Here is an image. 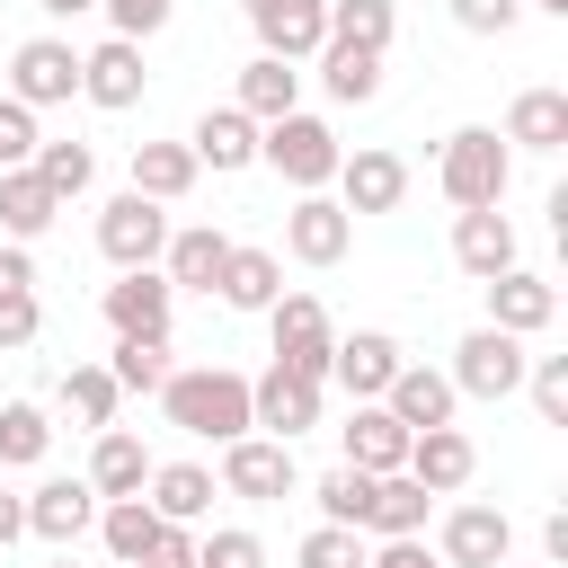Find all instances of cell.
I'll return each instance as SVG.
<instances>
[{
  "label": "cell",
  "instance_id": "cell-1",
  "mask_svg": "<svg viewBox=\"0 0 568 568\" xmlns=\"http://www.w3.org/2000/svg\"><path fill=\"white\" fill-rule=\"evenodd\" d=\"M160 417H169L178 435L231 444V435H248V373H222V364L169 373V382H160Z\"/></svg>",
  "mask_w": 568,
  "mask_h": 568
},
{
  "label": "cell",
  "instance_id": "cell-2",
  "mask_svg": "<svg viewBox=\"0 0 568 568\" xmlns=\"http://www.w3.org/2000/svg\"><path fill=\"white\" fill-rule=\"evenodd\" d=\"M506 178H515V151H506V133L497 124H462L453 142H444V160H435V186L470 213V204H506Z\"/></svg>",
  "mask_w": 568,
  "mask_h": 568
},
{
  "label": "cell",
  "instance_id": "cell-3",
  "mask_svg": "<svg viewBox=\"0 0 568 568\" xmlns=\"http://www.w3.org/2000/svg\"><path fill=\"white\" fill-rule=\"evenodd\" d=\"M257 160H266L275 178H293L302 195H320V186L337 178V160H346V142H337V133H328L320 115H302V106H293V115H275V124H257Z\"/></svg>",
  "mask_w": 568,
  "mask_h": 568
},
{
  "label": "cell",
  "instance_id": "cell-4",
  "mask_svg": "<svg viewBox=\"0 0 568 568\" xmlns=\"http://www.w3.org/2000/svg\"><path fill=\"white\" fill-rule=\"evenodd\" d=\"M266 328H275V364L328 390V346H337V328H328L320 293H275V302H266Z\"/></svg>",
  "mask_w": 568,
  "mask_h": 568
},
{
  "label": "cell",
  "instance_id": "cell-5",
  "mask_svg": "<svg viewBox=\"0 0 568 568\" xmlns=\"http://www.w3.org/2000/svg\"><path fill=\"white\" fill-rule=\"evenodd\" d=\"M98 311H106L115 337H169V320H178V284H169L160 266H115V284L98 293Z\"/></svg>",
  "mask_w": 568,
  "mask_h": 568
},
{
  "label": "cell",
  "instance_id": "cell-6",
  "mask_svg": "<svg viewBox=\"0 0 568 568\" xmlns=\"http://www.w3.org/2000/svg\"><path fill=\"white\" fill-rule=\"evenodd\" d=\"M524 364H532L524 337H506V328L479 320V328L453 346V390H462V399H506V390H524Z\"/></svg>",
  "mask_w": 568,
  "mask_h": 568
},
{
  "label": "cell",
  "instance_id": "cell-7",
  "mask_svg": "<svg viewBox=\"0 0 568 568\" xmlns=\"http://www.w3.org/2000/svg\"><path fill=\"white\" fill-rule=\"evenodd\" d=\"M9 98H18V106H71V98H80V53H71V36H27V44L9 53Z\"/></svg>",
  "mask_w": 568,
  "mask_h": 568
},
{
  "label": "cell",
  "instance_id": "cell-8",
  "mask_svg": "<svg viewBox=\"0 0 568 568\" xmlns=\"http://www.w3.org/2000/svg\"><path fill=\"white\" fill-rule=\"evenodd\" d=\"M160 248H169V213L151 204V195H115V204H98V257L106 266H160Z\"/></svg>",
  "mask_w": 568,
  "mask_h": 568
},
{
  "label": "cell",
  "instance_id": "cell-9",
  "mask_svg": "<svg viewBox=\"0 0 568 568\" xmlns=\"http://www.w3.org/2000/svg\"><path fill=\"white\" fill-rule=\"evenodd\" d=\"M222 488L231 497H248V506H275V497H293V444H275V435H231L222 444Z\"/></svg>",
  "mask_w": 568,
  "mask_h": 568
},
{
  "label": "cell",
  "instance_id": "cell-10",
  "mask_svg": "<svg viewBox=\"0 0 568 568\" xmlns=\"http://www.w3.org/2000/svg\"><path fill=\"white\" fill-rule=\"evenodd\" d=\"M337 204L346 213H399V195H408V160L399 151H382V142H364V151H346L337 160Z\"/></svg>",
  "mask_w": 568,
  "mask_h": 568
},
{
  "label": "cell",
  "instance_id": "cell-11",
  "mask_svg": "<svg viewBox=\"0 0 568 568\" xmlns=\"http://www.w3.org/2000/svg\"><path fill=\"white\" fill-rule=\"evenodd\" d=\"M248 426H257V435H275V444H293L302 426H320V382H302V373L266 364V373L248 382Z\"/></svg>",
  "mask_w": 568,
  "mask_h": 568
},
{
  "label": "cell",
  "instance_id": "cell-12",
  "mask_svg": "<svg viewBox=\"0 0 568 568\" xmlns=\"http://www.w3.org/2000/svg\"><path fill=\"white\" fill-rule=\"evenodd\" d=\"M284 248H293L302 266H337V257L355 248V213H346L337 195H293V213H284Z\"/></svg>",
  "mask_w": 568,
  "mask_h": 568
},
{
  "label": "cell",
  "instance_id": "cell-13",
  "mask_svg": "<svg viewBox=\"0 0 568 568\" xmlns=\"http://www.w3.org/2000/svg\"><path fill=\"white\" fill-rule=\"evenodd\" d=\"M399 364H408V355H399V337H390V328H355V337H337V346H328V382H337L346 399H382Z\"/></svg>",
  "mask_w": 568,
  "mask_h": 568
},
{
  "label": "cell",
  "instance_id": "cell-14",
  "mask_svg": "<svg viewBox=\"0 0 568 568\" xmlns=\"http://www.w3.org/2000/svg\"><path fill=\"white\" fill-rule=\"evenodd\" d=\"M248 27H257V53H275V62H311V53L328 44V0H257Z\"/></svg>",
  "mask_w": 568,
  "mask_h": 568
},
{
  "label": "cell",
  "instance_id": "cell-15",
  "mask_svg": "<svg viewBox=\"0 0 568 568\" xmlns=\"http://www.w3.org/2000/svg\"><path fill=\"white\" fill-rule=\"evenodd\" d=\"M80 98H89V106H106V115L142 106V44H133V36L89 44V53H80Z\"/></svg>",
  "mask_w": 568,
  "mask_h": 568
},
{
  "label": "cell",
  "instance_id": "cell-16",
  "mask_svg": "<svg viewBox=\"0 0 568 568\" xmlns=\"http://www.w3.org/2000/svg\"><path fill=\"white\" fill-rule=\"evenodd\" d=\"M479 293H488V328H506V337H541V328H550V311H559L550 275H532V266H506V275H488Z\"/></svg>",
  "mask_w": 568,
  "mask_h": 568
},
{
  "label": "cell",
  "instance_id": "cell-17",
  "mask_svg": "<svg viewBox=\"0 0 568 568\" xmlns=\"http://www.w3.org/2000/svg\"><path fill=\"white\" fill-rule=\"evenodd\" d=\"M426 497H453V488H470V470H479V444L462 435V426H426V435H408V462H399Z\"/></svg>",
  "mask_w": 568,
  "mask_h": 568
},
{
  "label": "cell",
  "instance_id": "cell-18",
  "mask_svg": "<svg viewBox=\"0 0 568 568\" xmlns=\"http://www.w3.org/2000/svg\"><path fill=\"white\" fill-rule=\"evenodd\" d=\"M506 550H515V524L497 506H453L444 515V541H435L444 568H506Z\"/></svg>",
  "mask_w": 568,
  "mask_h": 568
},
{
  "label": "cell",
  "instance_id": "cell-19",
  "mask_svg": "<svg viewBox=\"0 0 568 568\" xmlns=\"http://www.w3.org/2000/svg\"><path fill=\"white\" fill-rule=\"evenodd\" d=\"M453 266H462L470 284L506 275V266H515V222H506L497 204H470V213H453Z\"/></svg>",
  "mask_w": 568,
  "mask_h": 568
},
{
  "label": "cell",
  "instance_id": "cell-20",
  "mask_svg": "<svg viewBox=\"0 0 568 568\" xmlns=\"http://www.w3.org/2000/svg\"><path fill=\"white\" fill-rule=\"evenodd\" d=\"M89 524H98V488H89V479H44V488H27V532H36V541L71 550Z\"/></svg>",
  "mask_w": 568,
  "mask_h": 568
},
{
  "label": "cell",
  "instance_id": "cell-21",
  "mask_svg": "<svg viewBox=\"0 0 568 568\" xmlns=\"http://www.w3.org/2000/svg\"><path fill=\"white\" fill-rule=\"evenodd\" d=\"M453 373H435V364H399L390 373V390H382V408L408 426V435H426V426H453Z\"/></svg>",
  "mask_w": 568,
  "mask_h": 568
},
{
  "label": "cell",
  "instance_id": "cell-22",
  "mask_svg": "<svg viewBox=\"0 0 568 568\" xmlns=\"http://www.w3.org/2000/svg\"><path fill=\"white\" fill-rule=\"evenodd\" d=\"M337 444H346V462H355V470H373V479L408 462V426H399L382 399H355V417L337 426Z\"/></svg>",
  "mask_w": 568,
  "mask_h": 568
},
{
  "label": "cell",
  "instance_id": "cell-23",
  "mask_svg": "<svg viewBox=\"0 0 568 568\" xmlns=\"http://www.w3.org/2000/svg\"><path fill=\"white\" fill-rule=\"evenodd\" d=\"M186 151H195V169H248L257 160V115H240V106H204L195 115V133H186Z\"/></svg>",
  "mask_w": 568,
  "mask_h": 568
},
{
  "label": "cell",
  "instance_id": "cell-24",
  "mask_svg": "<svg viewBox=\"0 0 568 568\" xmlns=\"http://www.w3.org/2000/svg\"><path fill=\"white\" fill-rule=\"evenodd\" d=\"M142 479H151L142 435H133V426H98V444H89V488H98V497H142Z\"/></svg>",
  "mask_w": 568,
  "mask_h": 568
},
{
  "label": "cell",
  "instance_id": "cell-25",
  "mask_svg": "<svg viewBox=\"0 0 568 568\" xmlns=\"http://www.w3.org/2000/svg\"><path fill=\"white\" fill-rule=\"evenodd\" d=\"M231 106H240V115H257V124H275V115H293V106H302V62H275V53H257V62L240 71V89H231Z\"/></svg>",
  "mask_w": 568,
  "mask_h": 568
},
{
  "label": "cell",
  "instance_id": "cell-26",
  "mask_svg": "<svg viewBox=\"0 0 568 568\" xmlns=\"http://www.w3.org/2000/svg\"><path fill=\"white\" fill-rule=\"evenodd\" d=\"M222 257H231V231H213V222H186V231H169V248H160V275H169V284H195V293H213Z\"/></svg>",
  "mask_w": 568,
  "mask_h": 568
},
{
  "label": "cell",
  "instance_id": "cell-27",
  "mask_svg": "<svg viewBox=\"0 0 568 568\" xmlns=\"http://www.w3.org/2000/svg\"><path fill=\"white\" fill-rule=\"evenodd\" d=\"M213 293H222L231 311H266V302L284 293V257H275V248H240V240H231V257H222Z\"/></svg>",
  "mask_w": 568,
  "mask_h": 568
},
{
  "label": "cell",
  "instance_id": "cell-28",
  "mask_svg": "<svg viewBox=\"0 0 568 568\" xmlns=\"http://www.w3.org/2000/svg\"><path fill=\"white\" fill-rule=\"evenodd\" d=\"M151 515L160 524H195V515H213V470L204 462H151Z\"/></svg>",
  "mask_w": 568,
  "mask_h": 568
},
{
  "label": "cell",
  "instance_id": "cell-29",
  "mask_svg": "<svg viewBox=\"0 0 568 568\" xmlns=\"http://www.w3.org/2000/svg\"><path fill=\"white\" fill-rule=\"evenodd\" d=\"M53 213H62V195H53L27 160H18V169H0V231H9V240H44V231H53Z\"/></svg>",
  "mask_w": 568,
  "mask_h": 568
},
{
  "label": "cell",
  "instance_id": "cell-30",
  "mask_svg": "<svg viewBox=\"0 0 568 568\" xmlns=\"http://www.w3.org/2000/svg\"><path fill=\"white\" fill-rule=\"evenodd\" d=\"M568 142V89H524L506 106V151H559Z\"/></svg>",
  "mask_w": 568,
  "mask_h": 568
},
{
  "label": "cell",
  "instance_id": "cell-31",
  "mask_svg": "<svg viewBox=\"0 0 568 568\" xmlns=\"http://www.w3.org/2000/svg\"><path fill=\"white\" fill-rule=\"evenodd\" d=\"M426 488L408 479V470H382L373 479V497H364V532H382V541H399V532H426Z\"/></svg>",
  "mask_w": 568,
  "mask_h": 568
},
{
  "label": "cell",
  "instance_id": "cell-32",
  "mask_svg": "<svg viewBox=\"0 0 568 568\" xmlns=\"http://www.w3.org/2000/svg\"><path fill=\"white\" fill-rule=\"evenodd\" d=\"M311 62H320V80H328V98H337V106H373V98H382V53H364V44H337V36H328Z\"/></svg>",
  "mask_w": 568,
  "mask_h": 568
},
{
  "label": "cell",
  "instance_id": "cell-33",
  "mask_svg": "<svg viewBox=\"0 0 568 568\" xmlns=\"http://www.w3.org/2000/svg\"><path fill=\"white\" fill-rule=\"evenodd\" d=\"M186 186H195V151H186V142H133V195L178 204Z\"/></svg>",
  "mask_w": 568,
  "mask_h": 568
},
{
  "label": "cell",
  "instance_id": "cell-34",
  "mask_svg": "<svg viewBox=\"0 0 568 568\" xmlns=\"http://www.w3.org/2000/svg\"><path fill=\"white\" fill-rule=\"evenodd\" d=\"M98 541H106V559H142V550L160 541L151 497H98Z\"/></svg>",
  "mask_w": 568,
  "mask_h": 568
},
{
  "label": "cell",
  "instance_id": "cell-35",
  "mask_svg": "<svg viewBox=\"0 0 568 568\" xmlns=\"http://www.w3.org/2000/svg\"><path fill=\"white\" fill-rule=\"evenodd\" d=\"M106 373H115V390H142V399H160V382H169L178 364H169V337H115Z\"/></svg>",
  "mask_w": 568,
  "mask_h": 568
},
{
  "label": "cell",
  "instance_id": "cell-36",
  "mask_svg": "<svg viewBox=\"0 0 568 568\" xmlns=\"http://www.w3.org/2000/svg\"><path fill=\"white\" fill-rule=\"evenodd\" d=\"M328 36H337V44H364V53H390L399 9H390V0H328Z\"/></svg>",
  "mask_w": 568,
  "mask_h": 568
},
{
  "label": "cell",
  "instance_id": "cell-37",
  "mask_svg": "<svg viewBox=\"0 0 568 568\" xmlns=\"http://www.w3.org/2000/svg\"><path fill=\"white\" fill-rule=\"evenodd\" d=\"M27 169H36V178H44L62 204H71V195H89V178H98V151H89V142H36V151H27Z\"/></svg>",
  "mask_w": 568,
  "mask_h": 568
},
{
  "label": "cell",
  "instance_id": "cell-38",
  "mask_svg": "<svg viewBox=\"0 0 568 568\" xmlns=\"http://www.w3.org/2000/svg\"><path fill=\"white\" fill-rule=\"evenodd\" d=\"M115 399H124V390H115L106 364H71V373H62V408H71L80 426H115Z\"/></svg>",
  "mask_w": 568,
  "mask_h": 568
},
{
  "label": "cell",
  "instance_id": "cell-39",
  "mask_svg": "<svg viewBox=\"0 0 568 568\" xmlns=\"http://www.w3.org/2000/svg\"><path fill=\"white\" fill-rule=\"evenodd\" d=\"M44 444H53L44 408H36V399H9V408H0V470H27V462H44Z\"/></svg>",
  "mask_w": 568,
  "mask_h": 568
},
{
  "label": "cell",
  "instance_id": "cell-40",
  "mask_svg": "<svg viewBox=\"0 0 568 568\" xmlns=\"http://www.w3.org/2000/svg\"><path fill=\"white\" fill-rule=\"evenodd\" d=\"M311 497H320V524H355V532H364V497H373V470L337 462V470H328Z\"/></svg>",
  "mask_w": 568,
  "mask_h": 568
},
{
  "label": "cell",
  "instance_id": "cell-41",
  "mask_svg": "<svg viewBox=\"0 0 568 568\" xmlns=\"http://www.w3.org/2000/svg\"><path fill=\"white\" fill-rule=\"evenodd\" d=\"M364 532L355 524H320V532H302V550H293V568H364Z\"/></svg>",
  "mask_w": 568,
  "mask_h": 568
},
{
  "label": "cell",
  "instance_id": "cell-42",
  "mask_svg": "<svg viewBox=\"0 0 568 568\" xmlns=\"http://www.w3.org/2000/svg\"><path fill=\"white\" fill-rule=\"evenodd\" d=\"M524 390H532L541 426H568V355H532L524 364Z\"/></svg>",
  "mask_w": 568,
  "mask_h": 568
},
{
  "label": "cell",
  "instance_id": "cell-43",
  "mask_svg": "<svg viewBox=\"0 0 568 568\" xmlns=\"http://www.w3.org/2000/svg\"><path fill=\"white\" fill-rule=\"evenodd\" d=\"M195 568H266V541H257L248 524H231V532L195 541Z\"/></svg>",
  "mask_w": 568,
  "mask_h": 568
},
{
  "label": "cell",
  "instance_id": "cell-44",
  "mask_svg": "<svg viewBox=\"0 0 568 568\" xmlns=\"http://www.w3.org/2000/svg\"><path fill=\"white\" fill-rule=\"evenodd\" d=\"M515 18H524V0H453L462 36H515Z\"/></svg>",
  "mask_w": 568,
  "mask_h": 568
},
{
  "label": "cell",
  "instance_id": "cell-45",
  "mask_svg": "<svg viewBox=\"0 0 568 568\" xmlns=\"http://www.w3.org/2000/svg\"><path fill=\"white\" fill-rule=\"evenodd\" d=\"M98 9H106V27H115V36H133V44H142V36H160V27H169V9H178V0H98Z\"/></svg>",
  "mask_w": 568,
  "mask_h": 568
},
{
  "label": "cell",
  "instance_id": "cell-46",
  "mask_svg": "<svg viewBox=\"0 0 568 568\" xmlns=\"http://www.w3.org/2000/svg\"><path fill=\"white\" fill-rule=\"evenodd\" d=\"M36 328H44L36 293H0V355H9V346H36Z\"/></svg>",
  "mask_w": 568,
  "mask_h": 568
},
{
  "label": "cell",
  "instance_id": "cell-47",
  "mask_svg": "<svg viewBox=\"0 0 568 568\" xmlns=\"http://www.w3.org/2000/svg\"><path fill=\"white\" fill-rule=\"evenodd\" d=\"M142 568H195V532L186 524H160V541L142 550Z\"/></svg>",
  "mask_w": 568,
  "mask_h": 568
},
{
  "label": "cell",
  "instance_id": "cell-48",
  "mask_svg": "<svg viewBox=\"0 0 568 568\" xmlns=\"http://www.w3.org/2000/svg\"><path fill=\"white\" fill-rule=\"evenodd\" d=\"M364 568H444L417 532H399V541H382V550H364Z\"/></svg>",
  "mask_w": 568,
  "mask_h": 568
},
{
  "label": "cell",
  "instance_id": "cell-49",
  "mask_svg": "<svg viewBox=\"0 0 568 568\" xmlns=\"http://www.w3.org/2000/svg\"><path fill=\"white\" fill-rule=\"evenodd\" d=\"M0 293H36V257H27V240L0 248Z\"/></svg>",
  "mask_w": 568,
  "mask_h": 568
},
{
  "label": "cell",
  "instance_id": "cell-50",
  "mask_svg": "<svg viewBox=\"0 0 568 568\" xmlns=\"http://www.w3.org/2000/svg\"><path fill=\"white\" fill-rule=\"evenodd\" d=\"M18 532H27V497H9V488H0V550H9Z\"/></svg>",
  "mask_w": 568,
  "mask_h": 568
},
{
  "label": "cell",
  "instance_id": "cell-51",
  "mask_svg": "<svg viewBox=\"0 0 568 568\" xmlns=\"http://www.w3.org/2000/svg\"><path fill=\"white\" fill-rule=\"evenodd\" d=\"M44 18H80V9H98V0H36Z\"/></svg>",
  "mask_w": 568,
  "mask_h": 568
},
{
  "label": "cell",
  "instance_id": "cell-52",
  "mask_svg": "<svg viewBox=\"0 0 568 568\" xmlns=\"http://www.w3.org/2000/svg\"><path fill=\"white\" fill-rule=\"evenodd\" d=\"M532 9H550V18H568V0H532Z\"/></svg>",
  "mask_w": 568,
  "mask_h": 568
},
{
  "label": "cell",
  "instance_id": "cell-53",
  "mask_svg": "<svg viewBox=\"0 0 568 568\" xmlns=\"http://www.w3.org/2000/svg\"><path fill=\"white\" fill-rule=\"evenodd\" d=\"M44 568H71V550H62V559H44Z\"/></svg>",
  "mask_w": 568,
  "mask_h": 568
},
{
  "label": "cell",
  "instance_id": "cell-54",
  "mask_svg": "<svg viewBox=\"0 0 568 568\" xmlns=\"http://www.w3.org/2000/svg\"><path fill=\"white\" fill-rule=\"evenodd\" d=\"M115 568H142V559H115Z\"/></svg>",
  "mask_w": 568,
  "mask_h": 568
},
{
  "label": "cell",
  "instance_id": "cell-55",
  "mask_svg": "<svg viewBox=\"0 0 568 568\" xmlns=\"http://www.w3.org/2000/svg\"><path fill=\"white\" fill-rule=\"evenodd\" d=\"M240 9H257V0H240Z\"/></svg>",
  "mask_w": 568,
  "mask_h": 568
}]
</instances>
